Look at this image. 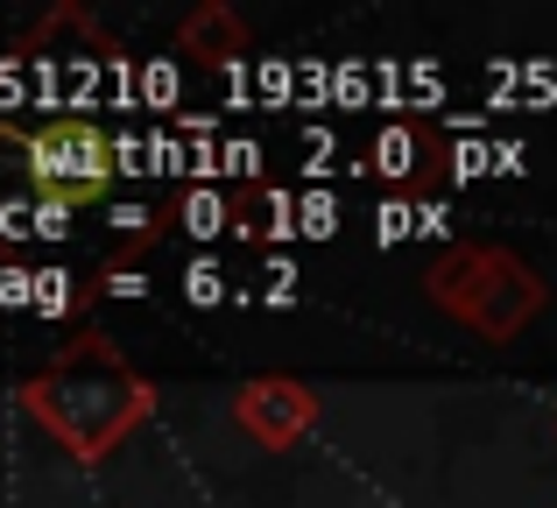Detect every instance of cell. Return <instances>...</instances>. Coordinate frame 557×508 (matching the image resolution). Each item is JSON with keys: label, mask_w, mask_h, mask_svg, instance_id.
Instances as JSON below:
<instances>
[{"label": "cell", "mask_w": 557, "mask_h": 508, "mask_svg": "<svg viewBox=\"0 0 557 508\" xmlns=\"http://www.w3.org/2000/svg\"><path fill=\"white\" fill-rule=\"evenodd\" d=\"M22 410L36 417L71 459L92 467V459H107L135 424H149L156 388L107 332H78V339H64V354H57L50 368H36L22 382Z\"/></svg>", "instance_id": "cell-1"}, {"label": "cell", "mask_w": 557, "mask_h": 508, "mask_svg": "<svg viewBox=\"0 0 557 508\" xmlns=\"http://www.w3.org/2000/svg\"><path fill=\"white\" fill-rule=\"evenodd\" d=\"M423 289H431V303L445 318H459L466 332H480V339H494V346L516 339V332L544 311L536 269L516 261L508 248H487V240H451V248L431 261Z\"/></svg>", "instance_id": "cell-2"}, {"label": "cell", "mask_w": 557, "mask_h": 508, "mask_svg": "<svg viewBox=\"0 0 557 508\" xmlns=\"http://www.w3.org/2000/svg\"><path fill=\"white\" fill-rule=\"evenodd\" d=\"M22 170H28V191L42 198V206H92V198L113 191V170H121V149H113L107 127L78 121V113H64V121H42L28 127L22 141Z\"/></svg>", "instance_id": "cell-3"}, {"label": "cell", "mask_w": 557, "mask_h": 508, "mask_svg": "<svg viewBox=\"0 0 557 508\" xmlns=\"http://www.w3.org/2000/svg\"><path fill=\"white\" fill-rule=\"evenodd\" d=\"M233 424L255 445H269V453H289L318 424V396L304 382H289V374H261V382H247L233 396Z\"/></svg>", "instance_id": "cell-4"}, {"label": "cell", "mask_w": 557, "mask_h": 508, "mask_svg": "<svg viewBox=\"0 0 557 508\" xmlns=\"http://www.w3.org/2000/svg\"><path fill=\"white\" fill-rule=\"evenodd\" d=\"M445 141H437V127H423V121H395V127H381L374 135V170L388 184H403V191H431L437 177H445Z\"/></svg>", "instance_id": "cell-5"}, {"label": "cell", "mask_w": 557, "mask_h": 508, "mask_svg": "<svg viewBox=\"0 0 557 508\" xmlns=\"http://www.w3.org/2000/svg\"><path fill=\"white\" fill-rule=\"evenodd\" d=\"M177 50L198 57V64H219V71H240L247 50H255V36H247V22L233 8H219V0H205V8H190L177 22Z\"/></svg>", "instance_id": "cell-6"}, {"label": "cell", "mask_w": 557, "mask_h": 508, "mask_svg": "<svg viewBox=\"0 0 557 508\" xmlns=\"http://www.w3.org/2000/svg\"><path fill=\"white\" fill-rule=\"evenodd\" d=\"M304 206H289V191H240L233 198V234L240 240H289V234H304Z\"/></svg>", "instance_id": "cell-7"}, {"label": "cell", "mask_w": 557, "mask_h": 508, "mask_svg": "<svg viewBox=\"0 0 557 508\" xmlns=\"http://www.w3.org/2000/svg\"><path fill=\"white\" fill-rule=\"evenodd\" d=\"M170 220H177L190 240H212V234H226V226H233V198H219L212 184H198V191L177 198V212H170Z\"/></svg>", "instance_id": "cell-8"}, {"label": "cell", "mask_w": 557, "mask_h": 508, "mask_svg": "<svg viewBox=\"0 0 557 508\" xmlns=\"http://www.w3.org/2000/svg\"><path fill=\"white\" fill-rule=\"evenodd\" d=\"M409 234H423V206L417 198H388V206L374 212V240L395 248V240H409Z\"/></svg>", "instance_id": "cell-9"}, {"label": "cell", "mask_w": 557, "mask_h": 508, "mask_svg": "<svg viewBox=\"0 0 557 508\" xmlns=\"http://www.w3.org/2000/svg\"><path fill=\"white\" fill-rule=\"evenodd\" d=\"M184 297L198 303V311H212V303L226 297V275H219V261H212V255H205V261H190V269H184Z\"/></svg>", "instance_id": "cell-10"}, {"label": "cell", "mask_w": 557, "mask_h": 508, "mask_svg": "<svg viewBox=\"0 0 557 508\" xmlns=\"http://www.w3.org/2000/svg\"><path fill=\"white\" fill-rule=\"evenodd\" d=\"M71 303H78V297H71V289H64V275H57V269H42V275H36V311L64 318Z\"/></svg>", "instance_id": "cell-11"}, {"label": "cell", "mask_w": 557, "mask_h": 508, "mask_svg": "<svg viewBox=\"0 0 557 508\" xmlns=\"http://www.w3.org/2000/svg\"><path fill=\"white\" fill-rule=\"evenodd\" d=\"M332 220H339L332 198H304V234H332Z\"/></svg>", "instance_id": "cell-12"}, {"label": "cell", "mask_w": 557, "mask_h": 508, "mask_svg": "<svg viewBox=\"0 0 557 508\" xmlns=\"http://www.w3.org/2000/svg\"><path fill=\"white\" fill-rule=\"evenodd\" d=\"M0 303H36V275L8 269V275H0Z\"/></svg>", "instance_id": "cell-13"}, {"label": "cell", "mask_w": 557, "mask_h": 508, "mask_svg": "<svg viewBox=\"0 0 557 508\" xmlns=\"http://www.w3.org/2000/svg\"><path fill=\"white\" fill-rule=\"evenodd\" d=\"M226 170H240V177H255V163H261V149L255 141H226V156H219Z\"/></svg>", "instance_id": "cell-14"}, {"label": "cell", "mask_w": 557, "mask_h": 508, "mask_svg": "<svg viewBox=\"0 0 557 508\" xmlns=\"http://www.w3.org/2000/svg\"><path fill=\"white\" fill-rule=\"evenodd\" d=\"M99 289H107V297H141L149 283H141L135 269H107V283H99Z\"/></svg>", "instance_id": "cell-15"}, {"label": "cell", "mask_w": 557, "mask_h": 508, "mask_svg": "<svg viewBox=\"0 0 557 508\" xmlns=\"http://www.w3.org/2000/svg\"><path fill=\"white\" fill-rule=\"evenodd\" d=\"M64 220H71L64 206H36V234H50V240H57V234H64Z\"/></svg>", "instance_id": "cell-16"}, {"label": "cell", "mask_w": 557, "mask_h": 508, "mask_svg": "<svg viewBox=\"0 0 557 508\" xmlns=\"http://www.w3.org/2000/svg\"><path fill=\"white\" fill-rule=\"evenodd\" d=\"M170 92H177V78H170V64H156L149 71V99H170Z\"/></svg>", "instance_id": "cell-17"}]
</instances>
